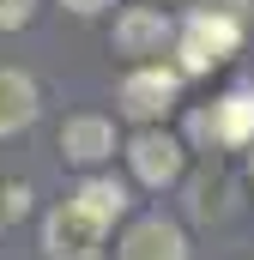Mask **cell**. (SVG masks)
<instances>
[{
	"mask_svg": "<svg viewBox=\"0 0 254 260\" xmlns=\"http://www.w3.org/2000/svg\"><path fill=\"white\" fill-rule=\"evenodd\" d=\"M236 43H242V24L230 12H194L188 24H182V43H176L182 73H212L218 61L236 55Z\"/></svg>",
	"mask_w": 254,
	"mask_h": 260,
	"instance_id": "6da1fadb",
	"label": "cell"
},
{
	"mask_svg": "<svg viewBox=\"0 0 254 260\" xmlns=\"http://www.w3.org/2000/svg\"><path fill=\"white\" fill-rule=\"evenodd\" d=\"M103 218H91L79 200H67L49 212V224H43V254L49 260H91V248L103 242Z\"/></svg>",
	"mask_w": 254,
	"mask_h": 260,
	"instance_id": "7a4b0ae2",
	"label": "cell"
},
{
	"mask_svg": "<svg viewBox=\"0 0 254 260\" xmlns=\"http://www.w3.org/2000/svg\"><path fill=\"white\" fill-rule=\"evenodd\" d=\"M170 103H176V73L170 67H139V73L121 79V109L133 121H157Z\"/></svg>",
	"mask_w": 254,
	"mask_h": 260,
	"instance_id": "3957f363",
	"label": "cell"
},
{
	"mask_svg": "<svg viewBox=\"0 0 254 260\" xmlns=\"http://www.w3.org/2000/svg\"><path fill=\"white\" fill-rule=\"evenodd\" d=\"M127 157H133V176L145 182V188H170L176 176H182V145L170 139V133L145 127L133 145H127Z\"/></svg>",
	"mask_w": 254,
	"mask_h": 260,
	"instance_id": "277c9868",
	"label": "cell"
},
{
	"mask_svg": "<svg viewBox=\"0 0 254 260\" xmlns=\"http://www.w3.org/2000/svg\"><path fill=\"white\" fill-rule=\"evenodd\" d=\"M121 260H188V236L170 218H139L121 236Z\"/></svg>",
	"mask_w": 254,
	"mask_h": 260,
	"instance_id": "5b68a950",
	"label": "cell"
},
{
	"mask_svg": "<svg viewBox=\"0 0 254 260\" xmlns=\"http://www.w3.org/2000/svg\"><path fill=\"white\" fill-rule=\"evenodd\" d=\"M164 43H170V18L157 6H133V12L115 18V49L121 55H164Z\"/></svg>",
	"mask_w": 254,
	"mask_h": 260,
	"instance_id": "8992f818",
	"label": "cell"
},
{
	"mask_svg": "<svg viewBox=\"0 0 254 260\" xmlns=\"http://www.w3.org/2000/svg\"><path fill=\"white\" fill-rule=\"evenodd\" d=\"M37 79L30 73H18V67H0V139L18 127H30L37 121Z\"/></svg>",
	"mask_w": 254,
	"mask_h": 260,
	"instance_id": "52a82bcc",
	"label": "cell"
},
{
	"mask_svg": "<svg viewBox=\"0 0 254 260\" xmlns=\"http://www.w3.org/2000/svg\"><path fill=\"white\" fill-rule=\"evenodd\" d=\"M200 133H212L218 145H248L254 139V91H230L212 115H200Z\"/></svg>",
	"mask_w": 254,
	"mask_h": 260,
	"instance_id": "ba28073f",
	"label": "cell"
},
{
	"mask_svg": "<svg viewBox=\"0 0 254 260\" xmlns=\"http://www.w3.org/2000/svg\"><path fill=\"white\" fill-rule=\"evenodd\" d=\"M61 151L73 164H103V157L115 151V127H109L103 115H73L61 127Z\"/></svg>",
	"mask_w": 254,
	"mask_h": 260,
	"instance_id": "9c48e42d",
	"label": "cell"
},
{
	"mask_svg": "<svg viewBox=\"0 0 254 260\" xmlns=\"http://www.w3.org/2000/svg\"><path fill=\"white\" fill-rule=\"evenodd\" d=\"M73 200H79L91 218H103V224H115V218L127 212V188H121V182H109V176H91Z\"/></svg>",
	"mask_w": 254,
	"mask_h": 260,
	"instance_id": "30bf717a",
	"label": "cell"
},
{
	"mask_svg": "<svg viewBox=\"0 0 254 260\" xmlns=\"http://www.w3.org/2000/svg\"><path fill=\"white\" fill-rule=\"evenodd\" d=\"M30 18V0H0V30H18Z\"/></svg>",
	"mask_w": 254,
	"mask_h": 260,
	"instance_id": "8fae6325",
	"label": "cell"
},
{
	"mask_svg": "<svg viewBox=\"0 0 254 260\" xmlns=\"http://www.w3.org/2000/svg\"><path fill=\"white\" fill-rule=\"evenodd\" d=\"M61 6H73V12H103L109 0H61Z\"/></svg>",
	"mask_w": 254,
	"mask_h": 260,
	"instance_id": "7c38bea8",
	"label": "cell"
}]
</instances>
